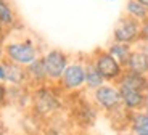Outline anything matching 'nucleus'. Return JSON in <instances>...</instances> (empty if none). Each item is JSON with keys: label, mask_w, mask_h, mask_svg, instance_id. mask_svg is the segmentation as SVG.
Here are the masks:
<instances>
[{"label": "nucleus", "mask_w": 148, "mask_h": 135, "mask_svg": "<svg viewBox=\"0 0 148 135\" xmlns=\"http://www.w3.org/2000/svg\"><path fill=\"white\" fill-rule=\"evenodd\" d=\"M32 113L39 119H52L61 111V95L52 87L39 85L31 98Z\"/></svg>", "instance_id": "1"}, {"label": "nucleus", "mask_w": 148, "mask_h": 135, "mask_svg": "<svg viewBox=\"0 0 148 135\" xmlns=\"http://www.w3.org/2000/svg\"><path fill=\"white\" fill-rule=\"evenodd\" d=\"M3 55L5 60L26 68L27 64L39 58V50L31 40H13V42L5 44Z\"/></svg>", "instance_id": "2"}, {"label": "nucleus", "mask_w": 148, "mask_h": 135, "mask_svg": "<svg viewBox=\"0 0 148 135\" xmlns=\"http://www.w3.org/2000/svg\"><path fill=\"white\" fill-rule=\"evenodd\" d=\"M92 101H93V105L97 106V110L103 111L105 114L118 110L119 106H122L119 87L118 85L103 84L101 87H98L97 90H93Z\"/></svg>", "instance_id": "3"}, {"label": "nucleus", "mask_w": 148, "mask_h": 135, "mask_svg": "<svg viewBox=\"0 0 148 135\" xmlns=\"http://www.w3.org/2000/svg\"><path fill=\"white\" fill-rule=\"evenodd\" d=\"M60 82V88L64 92H77L85 87V64L82 61H73L66 66Z\"/></svg>", "instance_id": "4"}, {"label": "nucleus", "mask_w": 148, "mask_h": 135, "mask_svg": "<svg viewBox=\"0 0 148 135\" xmlns=\"http://www.w3.org/2000/svg\"><path fill=\"white\" fill-rule=\"evenodd\" d=\"M44 64H45V71H47V77L48 80L52 82H58L63 76L66 66L69 64V58L64 53L63 50H58V48H53V50H48L44 56Z\"/></svg>", "instance_id": "5"}, {"label": "nucleus", "mask_w": 148, "mask_h": 135, "mask_svg": "<svg viewBox=\"0 0 148 135\" xmlns=\"http://www.w3.org/2000/svg\"><path fill=\"white\" fill-rule=\"evenodd\" d=\"M95 68L100 71V74L103 76L105 80H110V82H118L119 77L124 73V68L116 61L113 56L108 53L106 50H98L97 51L95 58L92 60Z\"/></svg>", "instance_id": "6"}, {"label": "nucleus", "mask_w": 148, "mask_h": 135, "mask_svg": "<svg viewBox=\"0 0 148 135\" xmlns=\"http://www.w3.org/2000/svg\"><path fill=\"white\" fill-rule=\"evenodd\" d=\"M113 39L119 44H134L137 39H140V23L127 15L119 18L113 31Z\"/></svg>", "instance_id": "7"}, {"label": "nucleus", "mask_w": 148, "mask_h": 135, "mask_svg": "<svg viewBox=\"0 0 148 135\" xmlns=\"http://www.w3.org/2000/svg\"><path fill=\"white\" fill-rule=\"evenodd\" d=\"M119 93H121V103L127 111L134 113V111H142L147 110L148 105V93L140 90H132V88L119 87Z\"/></svg>", "instance_id": "8"}, {"label": "nucleus", "mask_w": 148, "mask_h": 135, "mask_svg": "<svg viewBox=\"0 0 148 135\" xmlns=\"http://www.w3.org/2000/svg\"><path fill=\"white\" fill-rule=\"evenodd\" d=\"M73 116H74V124H77L79 127L84 129L92 127L97 119V106L93 105V101L90 103L87 100H82L73 110Z\"/></svg>", "instance_id": "9"}, {"label": "nucleus", "mask_w": 148, "mask_h": 135, "mask_svg": "<svg viewBox=\"0 0 148 135\" xmlns=\"http://www.w3.org/2000/svg\"><path fill=\"white\" fill-rule=\"evenodd\" d=\"M124 69L134 74L148 76V53L145 50H132Z\"/></svg>", "instance_id": "10"}, {"label": "nucleus", "mask_w": 148, "mask_h": 135, "mask_svg": "<svg viewBox=\"0 0 148 135\" xmlns=\"http://www.w3.org/2000/svg\"><path fill=\"white\" fill-rule=\"evenodd\" d=\"M118 87H126L132 90H140L148 93V77L140 76V74H134L129 71H124L122 76L118 80Z\"/></svg>", "instance_id": "11"}, {"label": "nucleus", "mask_w": 148, "mask_h": 135, "mask_svg": "<svg viewBox=\"0 0 148 135\" xmlns=\"http://www.w3.org/2000/svg\"><path fill=\"white\" fill-rule=\"evenodd\" d=\"M7 64V79L5 84H10L11 87H23L27 82V74H26V68L19 66L16 63H11L8 60H5Z\"/></svg>", "instance_id": "12"}, {"label": "nucleus", "mask_w": 148, "mask_h": 135, "mask_svg": "<svg viewBox=\"0 0 148 135\" xmlns=\"http://www.w3.org/2000/svg\"><path fill=\"white\" fill-rule=\"evenodd\" d=\"M129 132L132 135H148V111H134L129 119Z\"/></svg>", "instance_id": "13"}, {"label": "nucleus", "mask_w": 148, "mask_h": 135, "mask_svg": "<svg viewBox=\"0 0 148 135\" xmlns=\"http://www.w3.org/2000/svg\"><path fill=\"white\" fill-rule=\"evenodd\" d=\"M26 74H27V80H31V82H34V84H37V85H44L48 80L44 60H42L40 56H39L36 61H32L31 64L26 66Z\"/></svg>", "instance_id": "14"}, {"label": "nucleus", "mask_w": 148, "mask_h": 135, "mask_svg": "<svg viewBox=\"0 0 148 135\" xmlns=\"http://www.w3.org/2000/svg\"><path fill=\"white\" fill-rule=\"evenodd\" d=\"M105 82H106V80L103 79L100 71L95 68L93 61L85 63V87L89 88V90H97V88L101 87Z\"/></svg>", "instance_id": "15"}, {"label": "nucleus", "mask_w": 148, "mask_h": 135, "mask_svg": "<svg viewBox=\"0 0 148 135\" xmlns=\"http://www.w3.org/2000/svg\"><path fill=\"white\" fill-rule=\"evenodd\" d=\"M106 51L122 66V68H124V66L127 64V61H129V56H130V53H132V48H130V45H127V44L113 42Z\"/></svg>", "instance_id": "16"}, {"label": "nucleus", "mask_w": 148, "mask_h": 135, "mask_svg": "<svg viewBox=\"0 0 148 135\" xmlns=\"http://www.w3.org/2000/svg\"><path fill=\"white\" fill-rule=\"evenodd\" d=\"M126 13H127V16L137 19L138 23H143L148 19V8L143 7V5H142L140 2H137V0H129V2H127Z\"/></svg>", "instance_id": "17"}, {"label": "nucleus", "mask_w": 148, "mask_h": 135, "mask_svg": "<svg viewBox=\"0 0 148 135\" xmlns=\"http://www.w3.org/2000/svg\"><path fill=\"white\" fill-rule=\"evenodd\" d=\"M0 23L3 24V27H11L16 23L15 10L8 0H0Z\"/></svg>", "instance_id": "18"}, {"label": "nucleus", "mask_w": 148, "mask_h": 135, "mask_svg": "<svg viewBox=\"0 0 148 135\" xmlns=\"http://www.w3.org/2000/svg\"><path fill=\"white\" fill-rule=\"evenodd\" d=\"M44 135H71L68 127H64L63 124H56V122H48L47 129H45Z\"/></svg>", "instance_id": "19"}, {"label": "nucleus", "mask_w": 148, "mask_h": 135, "mask_svg": "<svg viewBox=\"0 0 148 135\" xmlns=\"http://www.w3.org/2000/svg\"><path fill=\"white\" fill-rule=\"evenodd\" d=\"M7 103H8V87L3 82H0V108H3Z\"/></svg>", "instance_id": "20"}, {"label": "nucleus", "mask_w": 148, "mask_h": 135, "mask_svg": "<svg viewBox=\"0 0 148 135\" xmlns=\"http://www.w3.org/2000/svg\"><path fill=\"white\" fill-rule=\"evenodd\" d=\"M140 39L142 40H148V19L140 24Z\"/></svg>", "instance_id": "21"}, {"label": "nucleus", "mask_w": 148, "mask_h": 135, "mask_svg": "<svg viewBox=\"0 0 148 135\" xmlns=\"http://www.w3.org/2000/svg\"><path fill=\"white\" fill-rule=\"evenodd\" d=\"M5 79H7V64H5V58L0 61V82L5 84Z\"/></svg>", "instance_id": "22"}, {"label": "nucleus", "mask_w": 148, "mask_h": 135, "mask_svg": "<svg viewBox=\"0 0 148 135\" xmlns=\"http://www.w3.org/2000/svg\"><path fill=\"white\" fill-rule=\"evenodd\" d=\"M8 132V129H7V125H5V122L2 119H0V135H5Z\"/></svg>", "instance_id": "23"}, {"label": "nucleus", "mask_w": 148, "mask_h": 135, "mask_svg": "<svg viewBox=\"0 0 148 135\" xmlns=\"http://www.w3.org/2000/svg\"><path fill=\"white\" fill-rule=\"evenodd\" d=\"M3 36H5V27H3V24L0 23V42L3 40Z\"/></svg>", "instance_id": "24"}, {"label": "nucleus", "mask_w": 148, "mask_h": 135, "mask_svg": "<svg viewBox=\"0 0 148 135\" xmlns=\"http://www.w3.org/2000/svg\"><path fill=\"white\" fill-rule=\"evenodd\" d=\"M3 47H2V45H0V61H2V60H3Z\"/></svg>", "instance_id": "25"}, {"label": "nucleus", "mask_w": 148, "mask_h": 135, "mask_svg": "<svg viewBox=\"0 0 148 135\" xmlns=\"http://www.w3.org/2000/svg\"><path fill=\"white\" fill-rule=\"evenodd\" d=\"M137 2H140V3L143 5V7H147V8H148V0H137Z\"/></svg>", "instance_id": "26"}, {"label": "nucleus", "mask_w": 148, "mask_h": 135, "mask_svg": "<svg viewBox=\"0 0 148 135\" xmlns=\"http://www.w3.org/2000/svg\"><path fill=\"white\" fill-rule=\"evenodd\" d=\"M118 135H132L129 130H124V132H118Z\"/></svg>", "instance_id": "27"}, {"label": "nucleus", "mask_w": 148, "mask_h": 135, "mask_svg": "<svg viewBox=\"0 0 148 135\" xmlns=\"http://www.w3.org/2000/svg\"><path fill=\"white\" fill-rule=\"evenodd\" d=\"M5 135H19V134H11V132H7Z\"/></svg>", "instance_id": "28"}]
</instances>
